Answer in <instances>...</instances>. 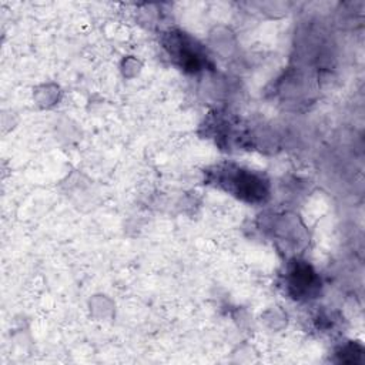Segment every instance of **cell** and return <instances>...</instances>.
<instances>
[{
  "label": "cell",
  "mask_w": 365,
  "mask_h": 365,
  "mask_svg": "<svg viewBox=\"0 0 365 365\" xmlns=\"http://www.w3.org/2000/svg\"><path fill=\"white\" fill-rule=\"evenodd\" d=\"M284 287L295 301H311L321 291V278L307 261L291 259L285 267Z\"/></svg>",
  "instance_id": "obj_3"
},
{
  "label": "cell",
  "mask_w": 365,
  "mask_h": 365,
  "mask_svg": "<svg viewBox=\"0 0 365 365\" xmlns=\"http://www.w3.org/2000/svg\"><path fill=\"white\" fill-rule=\"evenodd\" d=\"M205 182L247 204H264L269 198L268 178L237 163H221L205 170Z\"/></svg>",
  "instance_id": "obj_1"
},
{
  "label": "cell",
  "mask_w": 365,
  "mask_h": 365,
  "mask_svg": "<svg viewBox=\"0 0 365 365\" xmlns=\"http://www.w3.org/2000/svg\"><path fill=\"white\" fill-rule=\"evenodd\" d=\"M161 44L170 60L185 73H198L212 67V60L205 47L180 29L165 31L161 37Z\"/></svg>",
  "instance_id": "obj_2"
}]
</instances>
